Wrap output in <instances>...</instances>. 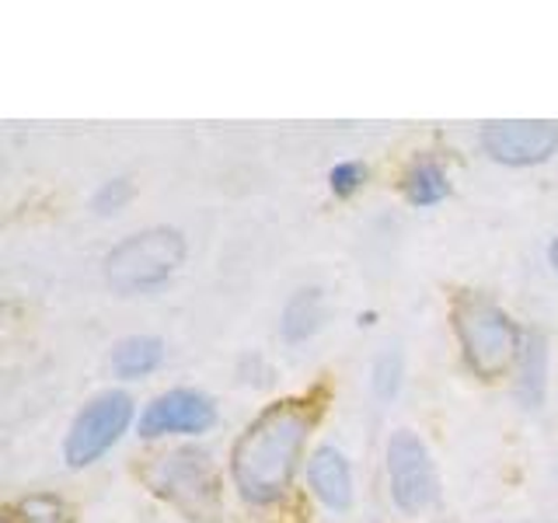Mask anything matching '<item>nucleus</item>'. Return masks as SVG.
<instances>
[{"label":"nucleus","mask_w":558,"mask_h":523,"mask_svg":"<svg viewBox=\"0 0 558 523\" xmlns=\"http://www.w3.org/2000/svg\"><path fill=\"white\" fill-rule=\"evenodd\" d=\"M185 262V238L174 227H147L105 255V279L122 296L165 287Z\"/></svg>","instance_id":"3"},{"label":"nucleus","mask_w":558,"mask_h":523,"mask_svg":"<svg viewBox=\"0 0 558 523\" xmlns=\"http://www.w3.org/2000/svg\"><path fill=\"white\" fill-rule=\"evenodd\" d=\"M133 423V398L126 391H101L77 412V418L66 429L63 461L66 467H92L109 453L122 433Z\"/></svg>","instance_id":"4"},{"label":"nucleus","mask_w":558,"mask_h":523,"mask_svg":"<svg viewBox=\"0 0 558 523\" xmlns=\"http://www.w3.org/2000/svg\"><path fill=\"white\" fill-rule=\"evenodd\" d=\"M388 485L401 513H423L440 496V478L429 447L412 429H395L388 440Z\"/></svg>","instance_id":"5"},{"label":"nucleus","mask_w":558,"mask_h":523,"mask_svg":"<svg viewBox=\"0 0 558 523\" xmlns=\"http://www.w3.org/2000/svg\"><path fill=\"white\" fill-rule=\"evenodd\" d=\"M548 262H551V266L558 269V238H555V241L548 244Z\"/></svg>","instance_id":"18"},{"label":"nucleus","mask_w":558,"mask_h":523,"mask_svg":"<svg viewBox=\"0 0 558 523\" xmlns=\"http://www.w3.org/2000/svg\"><path fill=\"white\" fill-rule=\"evenodd\" d=\"M311 423L314 415L304 401H279L252 418L231 450V475L244 499L266 506L287 492L301 464Z\"/></svg>","instance_id":"1"},{"label":"nucleus","mask_w":558,"mask_h":523,"mask_svg":"<svg viewBox=\"0 0 558 523\" xmlns=\"http://www.w3.org/2000/svg\"><path fill=\"white\" fill-rule=\"evenodd\" d=\"M478 144L496 165L531 168L545 165L558 150V126L555 122H488L478 133Z\"/></svg>","instance_id":"7"},{"label":"nucleus","mask_w":558,"mask_h":523,"mask_svg":"<svg viewBox=\"0 0 558 523\" xmlns=\"http://www.w3.org/2000/svg\"><path fill=\"white\" fill-rule=\"evenodd\" d=\"M318 325H322V293L318 290L296 293L283 311V321H279L283 339H290V342H304L307 336L318 331Z\"/></svg>","instance_id":"13"},{"label":"nucleus","mask_w":558,"mask_h":523,"mask_svg":"<svg viewBox=\"0 0 558 523\" xmlns=\"http://www.w3.org/2000/svg\"><path fill=\"white\" fill-rule=\"evenodd\" d=\"M453 331H458L464 363L482 380H496L520 363L523 331L496 301L485 293H461L450 307Z\"/></svg>","instance_id":"2"},{"label":"nucleus","mask_w":558,"mask_h":523,"mask_svg":"<svg viewBox=\"0 0 558 523\" xmlns=\"http://www.w3.org/2000/svg\"><path fill=\"white\" fill-rule=\"evenodd\" d=\"M165 360V342L157 336H130L112 349V374L122 380H136L154 374Z\"/></svg>","instance_id":"11"},{"label":"nucleus","mask_w":558,"mask_h":523,"mask_svg":"<svg viewBox=\"0 0 558 523\" xmlns=\"http://www.w3.org/2000/svg\"><path fill=\"white\" fill-rule=\"evenodd\" d=\"M217 423L214 398L196 388H171L157 394L150 405L140 412L136 433L144 440H161V436H203Z\"/></svg>","instance_id":"6"},{"label":"nucleus","mask_w":558,"mask_h":523,"mask_svg":"<svg viewBox=\"0 0 558 523\" xmlns=\"http://www.w3.org/2000/svg\"><path fill=\"white\" fill-rule=\"evenodd\" d=\"M307 485L331 513H345L353 506V471L339 447H318L307 458Z\"/></svg>","instance_id":"9"},{"label":"nucleus","mask_w":558,"mask_h":523,"mask_svg":"<svg viewBox=\"0 0 558 523\" xmlns=\"http://www.w3.org/2000/svg\"><path fill=\"white\" fill-rule=\"evenodd\" d=\"M150 482L157 492L171 496L174 502H185L189 496L199 506V499L217 496V482H214V471H209V461L196 450H179V453H171V458H161Z\"/></svg>","instance_id":"8"},{"label":"nucleus","mask_w":558,"mask_h":523,"mask_svg":"<svg viewBox=\"0 0 558 523\" xmlns=\"http://www.w3.org/2000/svg\"><path fill=\"white\" fill-rule=\"evenodd\" d=\"M363 182H366V165L360 161H339L328 171V188L336 192L339 199H349Z\"/></svg>","instance_id":"15"},{"label":"nucleus","mask_w":558,"mask_h":523,"mask_svg":"<svg viewBox=\"0 0 558 523\" xmlns=\"http://www.w3.org/2000/svg\"><path fill=\"white\" fill-rule=\"evenodd\" d=\"M11 523H74L70 520L66 502L57 496H28L22 502H14Z\"/></svg>","instance_id":"14"},{"label":"nucleus","mask_w":558,"mask_h":523,"mask_svg":"<svg viewBox=\"0 0 558 523\" xmlns=\"http://www.w3.org/2000/svg\"><path fill=\"white\" fill-rule=\"evenodd\" d=\"M548 336L537 328L523 331V349H520V377H517V394L527 409L545 405L548 391Z\"/></svg>","instance_id":"10"},{"label":"nucleus","mask_w":558,"mask_h":523,"mask_svg":"<svg viewBox=\"0 0 558 523\" xmlns=\"http://www.w3.org/2000/svg\"><path fill=\"white\" fill-rule=\"evenodd\" d=\"M450 196V179L436 161H415L405 174V199L412 206H436Z\"/></svg>","instance_id":"12"},{"label":"nucleus","mask_w":558,"mask_h":523,"mask_svg":"<svg viewBox=\"0 0 558 523\" xmlns=\"http://www.w3.org/2000/svg\"><path fill=\"white\" fill-rule=\"evenodd\" d=\"M398 377H401V356L398 353H384L377 370H374V388L380 398H391L398 391Z\"/></svg>","instance_id":"17"},{"label":"nucleus","mask_w":558,"mask_h":523,"mask_svg":"<svg viewBox=\"0 0 558 523\" xmlns=\"http://www.w3.org/2000/svg\"><path fill=\"white\" fill-rule=\"evenodd\" d=\"M130 196H133V185H130L126 179H112V182H105V185L95 192L92 206L98 209L101 217H109V214H119V209L130 203Z\"/></svg>","instance_id":"16"}]
</instances>
